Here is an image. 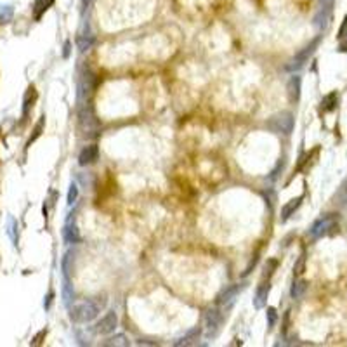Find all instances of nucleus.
<instances>
[{"label": "nucleus", "mask_w": 347, "mask_h": 347, "mask_svg": "<svg viewBox=\"0 0 347 347\" xmlns=\"http://www.w3.org/2000/svg\"><path fill=\"white\" fill-rule=\"evenodd\" d=\"M269 292H271V285H269V282L260 283L259 287H257L255 295H253V307H255V309H262V307H266Z\"/></svg>", "instance_id": "obj_9"}, {"label": "nucleus", "mask_w": 347, "mask_h": 347, "mask_svg": "<svg viewBox=\"0 0 347 347\" xmlns=\"http://www.w3.org/2000/svg\"><path fill=\"white\" fill-rule=\"evenodd\" d=\"M321 104L325 111H333L335 106H337V92H331V94H328L326 97H323Z\"/></svg>", "instance_id": "obj_18"}, {"label": "nucleus", "mask_w": 347, "mask_h": 347, "mask_svg": "<svg viewBox=\"0 0 347 347\" xmlns=\"http://www.w3.org/2000/svg\"><path fill=\"white\" fill-rule=\"evenodd\" d=\"M44 123H45V116H42L40 120H38V123L35 125L33 128V134H32V137L28 139V143H26V148H30L32 144L37 141L38 137H40V134H42V130H44Z\"/></svg>", "instance_id": "obj_17"}, {"label": "nucleus", "mask_w": 347, "mask_h": 347, "mask_svg": "<svg viewBox=\"0 0 347 347\" xmlns=\"http://www.w3.org/2000/svg\"><path fill=\"white\" fill-rule=\"evenodd\" d=\"M222 323H224V313L219 307H210L205 313V337L206 338H214L222 328Z\"/></svg>", "instance_id": "obj_3"}, {"label": "nucleus", "mask_w": 347, "mask_h": 347, "mask_svg": "<svg viewBox=\"0 0 347 347\" xmlns=\"http://www.w3.org/2000/svg\"><path fill=\"white\" fill-rule=\"evenodd\" d=\"M37 101V91H35V87L28 89V92L25 94V99H23V120H26V116L30 115V110L33 108V103Z\"/></svg>", "instance_id": "obj_15"}, {"label": "nucleus", "mask_w": 347, "mask_h": 347, "mask_svg": "<svg viewBox=\"0 0 347 347\" xmlns=\"http://www.w3.org/2000/svg\"><path fill=\"white\" fill-rule=\"evenodd\" d=\"M52 299H54V292H49L47 297H45V302H44L45 309H49V307H50V302H52Z\"/></svg>", "instance_id": "obj_30"}, {"label": "nucleus", "mask_w": 347, "mask_h": 347, "mask_svg": "<svg viewBox=\"0 0 347 347\" xmlns=\"http://www.w3.org/2000/svg\"><path fill=\"white\" fill-rule=\"evenodd\" d=\"M97 158H99V148H97L96 144H89V146H85L84 150L80 151L79 163L82 167H87V165H92Z\"/></svg>", "instance_id": "obj_8"}, {"label": "nucleus", "mask_w": 347, "mask_h": 347, "mask_svg": "<svg viewBox=\"0 0 347 347\" xmlns=\"http://www.w3.org/2000/svg\"><path fill=\"white\" fill-rule=\"evenodd\" d=\"M307 290V283L304 282V280H299V282H294L292 285V290H290V295L292 299H300L304 295V292Z\"/></svg>", "instance_id": "obj_16"}, {"label": "nucleus", "mask_w": 347, "mask_h": 347, "mask_svg": "<svg viewBox=\"0 0 347 347\" xmlns=\"http://www.w3.org/2000/svg\"><path fill=\"white\" fill-rule=\"evenodd\" d=\"M266 319H267L269 328H272V326L276 325V321H278V311H276V307H267V309H266Z\"/></svg>", "instance_id": "obj_23"}, {"label": "nucleus", "mask_w": 347, "mask_h": 347, "mask_svg": "<svg viewBox=\"0 0 347 347\" xmlns=\"http://www.w3.org/2000/svg\"><path fill=\"white\" fill-rule=\"evenodd\" d=\"M285 165H287V158L283 157V158H280V160H278V163H276V167H274V169L271 170V174H269V181H272V182H274L276 179L280 177V172H283Z\"/></svg>", "instance_id": "obj_21"}, {"label": "nucleus", "mask_w": 347, "mask_h": 347, "mask_svg": "<svg viewBox=\"0 0 347 347\" xmlns=\"http://www.w3.org/2000/svg\"><path fill=\"white\" fill-rule=\"evenodd\" d=\"M288 313H290V311H288ZM288 313H287V314H285V325H287V321H288V316H290V314H288ZM287 328H288V326H283V335H285V333H287Z\"/></svg>", "instance_id": "obj_32"}, {"label": "nucleus", "mask_w": 347, "mask_h": 347, "mask_svg": "<svg viewBox=\"0 0 347 347\" xmlns=\"http://www.w3.org/2000/svg\"><path fill=\"white\" fill-rule=\"evenodd\" d=\"M94 42H96L94 37H92V35H89V37H79V40H77V45H79L80 52H85V50L92 49Z\"/></svg>", "instance_id": "obj_19"}, {"label": "nucleus", "mask_w": 347, "mask_h": 347, "mask_svg": "<svg viewBox=\"0 0 347 347\" xmlns=\"http://www.w3.org/2000/svg\"><path fill=\"white\" fill-rule=\"evenodd\" d=\"M106 306V297L104 295H97L94 299H87L84 302L77 304L72 309V321L75 323H91L92 319L97 318V314L101 313V309Z\"/></svg>", "instance_id": "obj_1"}, {"label": "nucleus", "mask_w": 347, "mask_h": 347, "mask_svg": "<svg viewBox=\"0 0 347 347\" xmlns=\"http://www.w3.org/2000/svg\"><path fill=\"white\" fill-rule=\"evenodd\" d=\"M304 262H306V257L300 255L299 262L295 264V267H294V272H295V274H302V272H304Z\"/></svg>", "instance_id": "obj_27"}, {"label": "nucleus", "mask_w": 347, "mask_h": 347, "mask_svg": "<svg viewBox=\"0 0 347 347\" xmlns=\"http://www.w3.org/2000/svg\"><path fill=\"white\" fill-rule=\"evenodd\" d=\"M326 21H328V9H323L321 13L318 14V16L314 18V25L318 26V28H325L326 26Z\"/></svg>", "instance_id": "obj_24"}, {"label": "nucleus", "mask_w": 347, "mask_h": 347, "mask_svg": "<svg viewBox=\"0 0 347 347\" xmlns=\"http://www.w3.org/2000/svg\"><path fill=\"white\" fill-rule=\"evenodd\" d=\"M54 4V0H35L33 2V19L40 21L42 16L49 11V7Z\"/></svg>", "instance_id": "obj_14"}, {"label": "nucleus", "mask_w": 347, "mask_h": 347, "mask_svg": "<svg viewBox=\"0 0 347 347\" xmlns=\"http://www.w3.org/2000/svg\"><path fill=\"white\" fill-rule=\"evenodd\" d=\"M63 238L66 243H70V245L80 243L82 236H80V231H79V228H77L75 222H66V226L63 229Z\"/></svg>", "instance_id": "obj_10"}, {"label": "nucleus", "mask_w": 347, "mask_h": 347, "mask_svg": "<svg viewBox=\"0 0 347 347\" xmlns=\"http://www.w3.org/2000/svg\"><path fill=\"white\" fill-rule=\"evenodd\" d=\"M200 337H201V328H193V330H189L186 335H182L179 340H175L174 345H177V347H181V345H194V344H198Z\"/></svg>", "instance_id": "obj_12"}, {"label": "nucleus", "mask_w": 347, "mask_h": 347, "mask_svg": "<svg viewBox=\"0 0 347 347\" xmlns=\"http://www.w3.org/2000/svg\"><path fill=\"white\" fill-rule=\"evenodd\" d=\"M70 47H72V44H70V42H64V52H63L64 59H68L70 57Z\"/></svg>", "instance_id": "obj_31"}, {"label": "nucleus", "mask_w": 347, "mask_h": 347, "mask_svg": "<svg viewBox=\"0 0 347 347\" xmlns=\"http://www.w3.org/2000/svg\"><path fill=\"white\" fill-rule=\"evenodd\" d=\"M276 267H278V260H276V259H269L267 262H266V266H264L262 278H264V280H266V278H267V280L271 278V276L274 274Z\"/></svg>", "instance_id": "obj_22"}, {"label": "nucleus", "mask_w": 347, "mask_h": 347, "mask_svg": "<svg viewBox=\"0 0 347 347\" xmlns=\"http://www.w3.org/2000/svg\"><path fill=\"white\" fill-rule=\"evenodd\" d=\"M347 37V19L342 23L340 30H338V38H345Z\"/></svg>", "instance_id": "obj_29"}, {"label": "nucleus", "mask_w": 347, "mask_h": 347, "mask_svg": "<svg viewBox=\"0 0 347 347\" xmlns=\"http://www.w3.org/2000/svg\"><path fill=\"white\" fill-rule=\"evenodd\" d=\"M267 128L274 134H283V135H290L294 132V115L290 111H282L278 115L271 116L267 120Z\"/></svg>", "instance_id": "obj_2"}, {"label": "nucleus", "mask_w": 347, "mask_h": 347, "mask_svg": "<svg viewBox=\"0 0 347 347\" xmlns=\"http://www.w3.org/2000/svg\"><path fill=\"white\" fill-rule=\"evenodd\" d=\"M319 40H321V37L314 38V40L311 42L309 45H306V47H304L302 50H300V52L295 54L294 59H292L290 63L287 64V70H288V72H297V70L302 68V66L306 64L307 61H309V57L314 54L316 47H318V45H319Z\"/></svg>", "instance_id": "obj_4"}, {"label": "nucleus", "mask_w": 347, "mask_h": 347, "mask_svg": "<svg viewBox=\"0 0 347 347\" xmlns=\"http://www.w3.org/2000/svg\"><path fill=\"white\" fill-rule=\"evenodd\" d=\"M77 200H79V184H77V182H72L68 189V196H66V203L72 206V205H75Z\"/></svg>", "instance_id": "obj_20"}, {"label": "nucleus", "mask_w": 347, "mask_h": 347, "mask_svg": "<svg viewBox=\"0 0 347 347\" xmlns=\"http://www.w3.org/2000/svg\"><path fill=\"white\" fill-rule=\"evenodd\" d=\"M116 326H118V316H116L115 311H108V313L96 323L94 330H96V333L110 335L116 330Z\"/></svg>", "instance_id": "obj_5"}, {"label": "nucleus", "mask_w": 347, "mask_h": 347, "mask_svg": "<svg viewBox=\"0 0 347 347\" xmlns=\"http://www.w3.org/2000/svg\"><path fill=\"white\" fill-rule=\"evenodd\" d=\"M323 2H325V4H331V0H323Z\"/></svg>", "instance_id": "obj_33"}, {"label": "nucleus", "mask_w": 347, "mask_h": 347, "mask_svg": "<svg viewBox=\"0 0 347 347\" xmlns=\"http://www.w3.org/2000/svg\"><path fill=\"white\" fill-rule=\"evenodd\" d=\"M300 89H302V79H300L299 75L290 77V80H288V84H287V91H288V96H290V99L294 101V103H299Z\"/></svg>", "instance_id": "obj_11"}, {"label": "nucleus", "mask_w": 347, "mask_h": 347, "mask_svg": "<svg viewBox=\"0 0 347 347\" xmlns=\"http://www.w3.org/2000/svg\"><path fill=\"white\" fill-rule=\"evenodd\" d=\"M264 196H266V203L269 201V205L274 206V201H276V193H274V191H272V189L264 191Z\"/></svg>", "instance_id": "obj_26"}, {"label": "nucleus", "mask_w": 347, "mask_h": 347, "mask_svg": "<svg viewBox=\"0 0 347 347\" xmlns=\"http://www.w3.org/2000/svg\"><path fill=\"white\" fill-rule=\"evenodd\" d=\"M45 335H47V330H42L40 333H38L37 337H35L33 340H32V345H38V344H42V338H44Z\"/></svg>", "instance_id": "obj_28"}, {"label": "nucleus", "mask_w": 347, "mask_h": 347, "mask_svg": "<svg viewBox=\"0 0 347 347\" xmlns=\"http://www.w3.org/2000/svg\"><path fill=\"white\" fill-rule=\"evenodd\" d=\"M243 290V283H236V285H233V287H229V288H226L224 292L217 297V304L219 306H233V302H235V299L238 297V294Z\"/></svg>", "instance_id": "obj_7"}, {"label": "nucleus", "mask_w": 347, "mask_h": 347, "mask_svg": "<svg viewBox=\"0 0 347 347\" xmlns=\"http://www.w3.org/2000/svg\"><path fill=\"white\" fill-rule=\"evenodd\" d=\"M104 345H128V340L125 338V335H116L113 338H108Z\"/></svg>", "instance_id": "obj_25"}, {"label": "nucleus", "mask_w": 347, "mask_h": 347, "mask_svg": "<svg viewBox=\"0 0 347 347\" xmlns=\"http://www.w3.org/2000/svg\"><path fill=\"white\" fill-rule=\"evenodd\" d=\"M302 200H304V194H302V196L294 198V200H290L287 205H283V206H282V222H285V221L290 219L292 214H294L295 210H297L299 206L302 205Z\"/></svg>", "instance_id": "obj_13"}, {"label": "nucleus", "mask_w": 347, "mask_h": 347, "mask_svg": "<svg viewBox=\"0 0 347 347\" xmlns=\"http://www.w3.org/2000/svg\"><path fill=\"white\" fill-rule=\"evenodd\" d=\"M335 226H337V219H335L333 214H330V216H325L321 217L319 221H316L313 224V228H311V236L314 238H321L325 236L326 233L330 231V229H333Z\"/></svg>", "instance_id": "obj_6"}]
</instances>
